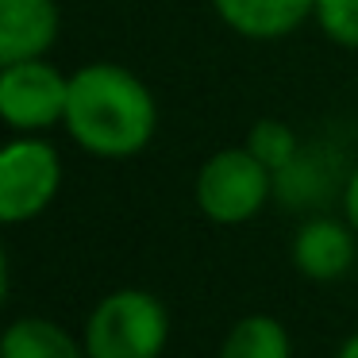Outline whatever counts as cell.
<instances>
[{"label":"cell","mask_w":358,"mask_h":358,"mask_svg":"<svg viewBox=\"0 0 358 358\" xmlns=\"http://www.w3.org/2000/svg\"><path fill=\"white\" fill-rule=\"evenodd\" d=\"M212 8L235 35L273 43L293 35L316 12V0H212Z\"/></svg>","instance_id":"ba28073f"},{"label":"cell","mask_w":358,"mask_h":358,"mask_svg":"<svg viewBox=\"0 0 358 358\" xmlns=\"http://www.w3.org/2000/svg\"><path fill=\"white\" fill-rule=\"evenodd\" d=\"M220 358H293V343L278 316L250 312L235 320L220 343Z\"/></svg>","instance_id":"30bf717a"},{"label":"cell","mask_w":358,"mask_h":358,"mask_svg":"<svg viewBox=\"0 0 358 358\" xmlns=\"http://www.w3.org/2000/svg\"><path fill=\"white\" fill-rule=\"evenodd\" d=\"M70 78L43 58L8 62L0 70V116L16 131H43L66 120Z\"/></svg>","instance_id":"5b68a950"},{"label":"cell","mask_w":358,"mask_h":358,"mask_svg":"<svg viewBox=\"0 0 358 358\" xmlns=\"http://www.w3.org/2000/svg\"><path fill=\"white\" fill-rule=\"evenodd\" d=\"M62 189V158L47 139L20 135L0 150V220L4 224H27Z\"/></svg>","instance_id":"277c9868"},{"label":"cell","mask_w":358,"mask_h":358,"mask_svg":"<svg viewBox=\"0 0 358 358\" xmlns=\"http://www.w3.org/2000/svg\"><path fill=\"white\" fill-rule=\"evenodd\" d=\"M0 358H89L85 343L47 316H20L4 327Z\"/></svg>","instance_id":"9c48e42d"},{"label":"cell","mask_w":358,"mask_h":358,"mask_svg":"<svg viewBox=\"0 0 358 358\" xmlns=\"http://www.w3.org/2000/svg\"><path fill=\"white\" fill-rule=\"evenodd\" d=\"M316 27L343 50H358V0H316Z\"/></svg>","instance_id":"7c38bea8"},{"label":"cell","mask_w":358,"mask_h":358,"mask_svg":"<svg viewBox=\"0 0 358 358\" xmlns=\"http://www.w3.org/2000/svg\"><path fill=\"white\" fill-rule=\"evenodd\" d=\"M89 358H162L170 343V312L147 289H116L85 320Z\"/></svg>","instance_id":"7a4b0ae2"},{"label":"cell","mask_w":358,"mask_h":358,"mask_svg":"<svg viewBox=\"0 0 358 358\" xmlns=\"http://www.w3.org/2000/svg\"><path fill=\"white\" fill-rule=\"evenodd\" d=\"M247 150L266 166V170L281 173V170H289L293 158H296V131L285 120H258L247 131Z\"/></svg>","instance_id":"8fae6325"},{"label":"cell","mask_w":358,"mask_h":358,"mask_svg":"<svg viewBox=\"0 0 358 358\" xmlns=\"http://www.w3.org/2000/svg\"><path fill=\"white\" fill-rule=\"evenodd\" d=\"M343 220L358 231V170L347 178V189H343Z\"/></svg>","instance_id":"4fadbf2b"},{"label":"cell","mask_w":358,"mask_h":358,"mask_svg":"<svg viewBox=\"0 0 358 358\" xmlns=\"http://www.w3.org/2000/svg\"><path fill=\"white\" fill-rule=\"evenodd\" d=\"M270 181L273 170H266L255 155L243 147L216 150L212 158H204V166L196 170V208L212 220V224H247L262 212V204L270 201Z\"/></svg>","instance_id":"3957f363"},{"label":"cell","mask_w":358,"mask_h":358,"mask_svg":"<svg viewBox=\"0 0 358 358\" xmlns=\"http://www.w3.org/2000/svg\"><path fill=\"white\" fill-rule=\"evenodd\" d=\"M355 227L347 224V220H327V216H320V220H308V224H301L296 227V235H293V266H296V273L301 278H308V281H335V278H343V273L355 266V255H358V247H355Z\"/></svg>","instance_id":"8992f818"},{"label":"cell","mask_w":358,"mask_h":358,"mask_svg":"<svg viewBox=\"0 0 358 358\" xmlns=\"http://www.w3.org/2000/svg\"><path fill=\"white\" fill-rule=\"evenodd\" d=\"M335 358H358V331L347 335V339L339 343V350H335Z\"/></svg>","instance_id":"5bb4252c"},{"label":"cell","mask_w":358,"mask_h":358,"mask_svg":"<svg viewBox=\"0 0 358 358\" xmlns=\"http://www.w3.org/2000/svg\"><path fill=\"white\" fill-rule=\"evenodd\" d=\"M66 131L96 158H131L158 131V104L147 81L120 62H89L70 73Z\"/></svg>","instance_id":"6da1fadb"},{"label":"cell","mask_w":358,"mask_h":358,"mask_svg":"<svg viewBox=\"0 0 358 358\" xmlns=\"http://www.w3.org/2000/svg\"><path fill=\"white\" fill-rule=\"evenodd\" d=\"M58 16L55 0H0V66L43 58L58 39Z\"/></svg>","instance_id":"52a82bcc"}]
</instances>
